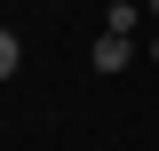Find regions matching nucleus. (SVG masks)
<instances>
[{
  "label": "nucleus",
  "mask_w": 159,
  "mask_h": 151,
  "mask_svg": "<svg viewBox=\"0 0 159 151\" xmlns=\"http://www.w3.org/2000/svg\"><path fill=\"white\" fill-rule=\"evenodd\" d=\"M127 56H135V40H127V32H103V40H96V72H103V80L127 72Z\"/></svg>",
  "instance_id": "f257e3e1"
},
{
  "label": "nucleus",
  "mask_w": 159,
  "mask_h": 151,
  "mask_svg": "<svg viewBox=\"0 0 159 151\" xmlns=\"http://www.w3.org/2000/svg\"><path fill=\"white\" fill-rule=\"evenodd\" d=\"M103 32H135V0H111L103 8Z\"/></svg>",
  "instance_id": "f03ea898"
},
{
  "label": "nucleus",
  "mask_w": 159,
  "mask_h": 151,
  "mask_svg": "<svg viewBox=\"0 0 159 151\" xmlns=\"http://www.w3.org/2000/svg\"><path fill=\"white\" fill-rule=\"evenodd\" d=\"M151 24H159V0H151Z\"/></svg>",
  "instance_id": "7ed1b4c3"
}]
</instances>
